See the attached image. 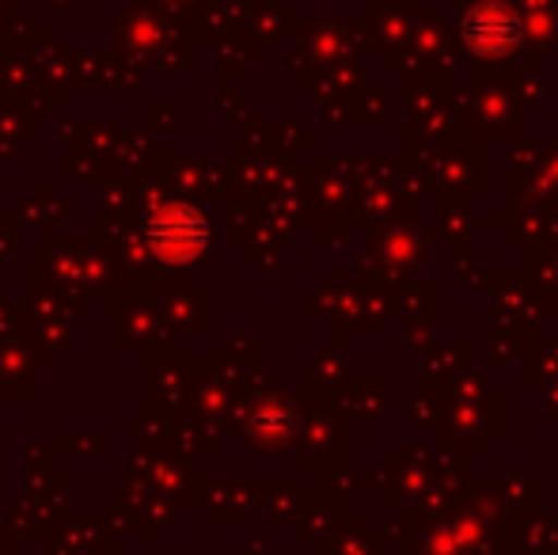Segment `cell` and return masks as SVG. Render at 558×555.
Instances as JSON below:
<instances>
[{
	"mask_svg": "<svg viewBox=\"0 0 558 555\" xmlns=\"http://www.w3.org/2000/svg\"><path fill=\"white\" fill-rule=\"evenodd\" d=\"M206 240V225L194 209H163L153 217V252L163 260H191Z\"/></svg>",
	"mask_w": 558,
	"mask_h": 555,
	"instance_id": "6da1fadb",
	"label": "cell"
}]
</instances>
